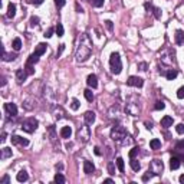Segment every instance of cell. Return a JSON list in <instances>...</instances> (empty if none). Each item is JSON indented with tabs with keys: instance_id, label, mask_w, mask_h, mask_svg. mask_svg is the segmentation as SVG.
Listing matches in <instances>:
<instances>
[{
	"instance_id": "6da1fadb",
	"label": "cell",
	"mask_w": 184,
	"mask_h": 184,
	"mask_svg": "<svg viewBox=\"0 0 184 184\" xmlns=\"http://www.w3.org/2000/svg\"><path fill=\"white\" fill-rule=\"evenodd\" d=\"M92 55V40L89 39L87 33H81L79 35V42L75 50V58L76 62H85L89 59Z\"/></svg>"
},
{
	"instance_id": "7a4b0ae2",
	"label": "cell",
	"mask_w": 184,
	"mask_h": 184,
	"mask_svg": "<svg viewBox=\"0 0 184 184\" xmlns=\"http://www.w3.org/2000/svg\"><path fill=\"white\" fill-rule=\"evenodd\" d=\"M109 66H111V72H112V73H115V75L121 73V70H122V60H121L119 53H117V52L111 53V58H109Z\"/></svg>"
},
{
	"instance_id": "3957f363",
	"label": "cell",
	"mask_w": 184,
	"mask_h": 184,
	"mask_svg": "<svg viewBox=\"0 0 184 184\" xmlns=\"http://www.w3.org/2000/svg\"><path fill=\"white\" fill-rule=\"evenodd\" d=\"M127 135H128V132H127V130H125L124 127H114L111 130V138L115 142H118V144H122L124 140L127 138Z\"/></svg>"
},
{
	"instance_id": "277c9868",
	"label": "cell",
	"mask_w": 184,
	"mask_h": 184,
	"mask_svg": "<svg viewBox=\"0 0 184 184\" xmlns=\"http://www.w3.org/2000/svg\"><path fill=\"white\" fill-rule=\"evenodd\" d=\"M38 127H39V121L36 118H27V119H25L22 122V128L25 132H29V134H32V132H35V131L38 130Z\"/></svg>"
},
{
	"instance_id": "5b68a950",
	"label": "cell",
	"mask_w": 184,
	"mask_h": 184,
	"mask_svg": "<svg viewBox=\"0 0 184 184\" xmlns=\"http://www.w3.org/2000/svg\"><path fill=\"white\" fill-rule=\"evenodd\" d=\"M164 170V164H162L161 160L158 158H154L151 162H150V167H148V171L152 174V175H160Z\"/></svg>"
},
{
	"instance_id": "8992f818",
	"label": "cell",
	"mask_w": 184,
	"mask_h": 184,
	"mask_svg": "<svg viewBox=\"0 0 184 184\" xmlns=\"http://www.w3.org/2000/svg\"><path fill=\"white\" fill-rule=\"evenodd\" d=\"M76 137H78V140L81 141V142H88V140L91 138V130H89L88 124L82 125V127H79V128H78Z\"/></svg>"
},
{
	"instance_id": "52a82bcc",
	"label": "cell",
	"mask_w": 184,
	"mask_h": 184,
	"mask_svg": "<svg viewBox=\"0 0 184 184\" xmlns=\"http://www.w3.org/2000/svg\"><path fill=\"white\" fill-rule=\"evenodd\" d=\"M125 111H127L130 115L135 117V115H138V112H140V105H138L137 101H134V102H128L127 104V107H125Z\"/></svg>"
},
{
	"instance_id": "ba28073f",
	"label": "cell",
	"mask_w": 184,
	"mask_h": 184,
	"mask_svg": "<svg viewBox=\"0 0 184 184\" xmlns=\"http://www.w3.org/2000/svg\"><path fill=\"white\" fill-rule=\"evenodd\" d=\"M127 85L128 87H135V88H141L144 85V81L141 79L140 76H130L128 81H127Z\"/></svg>"
},
{
	"instance_id": "9c48e42d",
	"label": "cell",
	"mask_w": 184,
	"mask_h": 184,
	"mask_svg": "<svg viewBox=\"0 0 184 184\" xmlns=\"http://www.w3.org/2000/svg\"><path fill=\"white\" fill-rule=\"evenodd\" d=\"M12 144L15 145H22V147H27L29 145V140L27 138H23L20 135H12Z\"/></svg>"
},
{
	"instance_id": "30bf717a",
	"label": "cell",
	"mask_w": 184,
	"mask_h": 184,
	"mask_svg": "<svg viewBox=\"0 0 184 184\" xmlns=\"http://www.w3.org/2000/svg\"><path fill=\"white\" fill-rule=\"evenodd\" d=\"M5 109L7 111V114L12 115V117H16V115H17V107H16V104L6 102V104H5Z\"/></svg>"
},
{
	"instance_id": "8fae6325",
	"label": "cell",
	"mask_w": 184,
	"mask_h": 184,
	"mask_svg": "<svg viewBox=\"0 0 184 184\" xmlns=\"http://www.w3.org/2000/svg\"><path fill=\"white\" fill-rule=\"evenodd\" d=\"M83 119H85V124L92 125L95 122V119H97V115H95L94 111H87V112L83 114Z\"/></svg>"
},
{
	"instance_id": "7c38bea8",
	"label": "cell",
	"mask_w": 184,
	"mask_h": 184,
	"mask_svg": "<svg viewBox=\"0 0 184 184\" xmlns=\"http://www.w3.org/2000/svg\"><path fill=\"white\" fill-rule=\"evenodd\" d=\"M27 78V72L25 69H17L16 70V79H17V83H23L26 81Z\"/></svg>"
},
{
	"instance_id": "4fadbf2b",
	"label": "cell",
	"mask_w": 184,
	"mask_h": 184,
	"mask_svg": "<svg viewBox=\"0 0 184 184\" xmlns=\"http://www.w3.org/2000/svg\"><path fill=\"white\" fill-rule=\"evenodd\" d=\"M87 83H88V87H91L92 89L98 88V78H97V75L91 73V75L87 78Z\"/></svg>"
},
{
	"instance_id": "5bb4252c",
	"label": "cell",
	"mask_w": 184,
	"mask_h": 184,
	"mask_svg": "<svg viewBox=\"0 0 184 184\" xmlns=\"http://www.w3.org/2000/svg\"><path fill=\"white\" fill-rule=\"evenodd\" d=\"M174 39H175V43L179 45V46H181V45H184V32L181 30V29H179V30H175V35H174Z\"/></svg>"
},
{
	"instance_id": "9a60e30c",
	"label": "cell",
	"mask_w": 184,
	"mask_h": 184,
	"mask_svg": "<svg viewBox=\"0 0 184 184\" xmlns=\"http://www.w3.org/2000/svg\"><path fill=\"white\" fill-rule=\"evenodd\" d=\"M94 171H95V165H94L91 161L85 160V161H83V173H85V174H92Z\"/></svg>"
},
{
	"instance_id": "2e32d148",
	"label": "cell",
	"mask_w": 184,
	"mask_h": 184,
	"mask_svg": "<svg viewBox=\"0 0 184 184\" xmlns=\"http://www.w3.org/2000/svg\"><path fill=\"white\" fill-rule=\"evenodd\" d=\"M174 122L173 117H170V115H165V117H162L161 118V127H164V128H168V127H171Z\"/></svg>"
},
{
	"instance_id": "e0dca14e",
	"label": "cell",
	"mask_w": 184,
	"mask_h": 184,
	"mask_svg": "<svg viewBox=\"0 0 184 184\" xmlns=\"http://www.w3.org/2000/svg\"><path fill=\"white\" fill-rule=\"evenodd\" d=\"M46 49H48V45L46 43H39L36 48H35V52L33 53L38 55V56H42V55L46 52Z\"/></svg>"
},
{
	"instance_id": "ac0fdd59",
	"label": "cell",
	"mask_w": 184,
	"mask_h": 184,
	"mask_svg": "<svg viewBox=\"0 0 184 184\" xmlns=\"http://www.w3.org/2000/svg\"><path fill=\"white\" fill-rule=\"evenodd\" d=\"M180 165H181L180 158L179 157H171V160H170V168H171V170H179Z\"/></svg>"
},
{
	"instance_id": "d6986e66",
	"label": "cell",
	"mask_w": 184,
	"mask_h": 184,
	"mask_svg": "<svg viewBox=\"0 0 184 184\" xmlns=\"http://www.w3.org/2000/svg\"><path fill=\"white\" fill-rule=\"evenodd\" d=\"M16 180L19 181V183H25V181H27V180H29V174H27L25 170H22V171H19V173H17Z\"/></svg>"
},
{
	"instance_id": "ffe728a7",
	"label": "cell",
	"mask_w": 184,
	"mask_h": 184,
	"mask_svg": "<svg viewBox=\"0 0 184 184\" xmlns=\"http://www.w3.org/2000/svg\"><path fill=\"white\" fill-rule=\"evenodd\" d=\"M15 16H16V5L15 3H9V6H7V17L13 19Z\"/></svg>"
},
{
	"instance_id": "44dd1931",
	"label": "cell",
	"mask_w": 184,
	"mask_h": 184,
	"mask_svg": "<svg viewBox=\"0 0 184 184\" xmlns=\"http://www.w3.org/2000/svg\"><path fill=\"white\" fill-rule=\"evenodd\" d=\"M70 135H72V128L70 127H63L62 130H60V137L62 138H70Z\"/></svg>"
},
{
	"instance_id": "7402d4cb",
	"label": "cell",
	"mask_w": 184,
	"mask_h": 184,
	"mask_svg": "<svg viewBox=\"0 0 184 184\" xmlns=\"http://www.w3.org/2000/svg\"><path fill=\"white\" fill-rule=\"evenodd\" d=\"M12 48L15 49L16 52H19V50L22 49V39H20V38H15V39H13V42H12Z\"/></svg>"
},
{
	"instance_id": "603a6c76",
	"label": "cell",
	"mask_w": 184,
	"mask_h": 184,
	"mask_svg": "<svg viewBox=\"0 0 184 184\" xmlns=\"http://www.w3.org/2000/svg\"><path fill=\"white\" fill-rule=\"evenodd\" d=\"M177 75H179V72L175 69H168L167 72H165V78H167L168 81H173V79H175L177 78Z\"/></svg>"
},
{
	"instance_id": "cb8c5ba5",
	"label": "cell",
	"mask_w": 184,
	"mask_h": 184,
	"mask_svg": "<svg viewBox=\"0 0 184 184\" xmlns=\"http://www.w3.org/2000/svg\"><path fill=\"white\" fill-rule=\"evenodd\" d=\"M145 7H147V9H151L152 13H154V16L157 17V19H160V17H161V9H158V7H152V6L148 5V3L145 5Z\"/></svg>"
},
{
	"instance_id": "d4e9b609",
	"label": "cell",
	"mask_w": 184,
	"mask_h": 184,
	"mask_svg": "<svg viewBox=\"0 0 184 184\" xmlns=\"http://www.w3.org/2000/svg\"><path fill=\"white\" fill-rule=\"evenodd\" d=\"M12 148H9V147H5L3 150H2V160H6V158L12 157Z\"/></svg>"
},
{
	"instance_id": "484cf974",
	"label": "cell",
	"mask_w": 184,
	"mask_h": 184,
	"mask_svg": "<svg viewBox=\"0 0 184 184\" xmlns=\"http://www.w3.org/2000/svg\"><path fill=\"white\" fill-rule=\"evenodd\" d=\"M150 147H151V150H160L161 148V141L154 138V140L150 141Z\"/></svg>"
},
{
	"instance_id": "4316f807",
	"label": "cell",
	"mask_w": 184,
	"mask_h": 184,
	"mask_svg": "<svg viewBox=\"0 0 184 184\" xmlns=\"http://www.w3.org/2000/svg\"><path fill=\"white\" fill-rule=\"evenodd\" d=\"M130 165L131 168L134 170V171H140V168H141V164L138 162V160H135V158H131V161H130Z\"/></svg>"
},
{
	"instance_id": "83f0119b",
	"label": "cell",
	"mask_w": 184,
	"mask_h": 184,
	"mask_svg": "<svg viewBox=\"0 0 184 184\" xmlns=\"http://www.w3.org/2000/svg\"><path fill=\"white\" fill-rule=\"evenodd\" d=\"M55 33L59 36V38H62L63 36V33H65V30H63V26L60 25V23H58L56 26H55Z\"/></svg>"
},
{
	"instance_id": "f1b7e54d",
	"label": "cell",
	"mask_w": 184,
	"mask_h": 184,
	"mask_svg": "<svg viewBox=\"0 0 184 184\" xmlns=\"http://www.w3.org/2000/svg\"><path fill=\"white\" fill-rule=\"evenodd\" d=\"M117 167H118V170H119V173H124V160L121 157H118L117 158Z\"/></svg>"
},
{
	"instance_id": "f546056e",
	"label": "cell",
	"mask_w": 184,
	"mask_h": 184,
	"mask_svg": "<svg viewBox=\"0 0 184 184\" xmlns=\"http://www.w3.org/2000/svg\"><path fill=\"white\" fill-rule=\"evenodd\" d=\"M66 180L65 177H63V174H60V173H56V175H55V183H59V184H63Z\"/></svg>"
},
{
	"instance_id": "4dcf8cb0",
	"label": "cell",
	"mask_w": 184,
	"mask_h": 184,
	"mask_svg": "<svg viewBox=\"0 0 184 184\" xmlns=\"http://www.w3.org/2000/svg\"><path fill=\"white\" fill-rule=\"evenodd\" d=\"M83 95H85V98H87V101H89V102L94 101V94H92L91 89H85V91H83Z\"/></svg>"
},
{
	"instance_id": "1f68e13d",
	"label": "cell",
	"mask_w": 184,
	"mask_h": 184,
	"mask_svg": "<svg viewBox=\"0 0 184 184\" xmlns=\"http://www.w3.org/2000/svg\"><path fill=\"white\" fill-rule=\"evenodd\" d=\"M79 105H81V104H79V101L73 98V99H72V104H70V108L73 109V111H78V109H79Z\"/></svg>"
},
{
	"instance_id": "d6a6232c",
	"label": "cell",
	"mask_w": 184,
	"mask_h": 184,
	"mask_svg": "<svg viewBox=\"0 0 184 184\" xmlns=\"http://www.w3.org/2000/svg\"><path fill=\"white\" fill-rule=\"evenodd\" d=\"M89 2L94 7H102L104 6V0H89Z\"/></svg>"
},
{
	"instance_id": "836d02e7",
	"label": "cell",
	"mask_w": 184,
	"mask_h": 184,
	"mask_svg": "<svg viewBox=\"0 0 184 184\" xmlns=\"http://www.w3.org/2000/svg\"><path fill=\"white\" fill-rule=\"evenodd\" d=\"M138 152H140V148H138V147H134V148L130 151V158H135L137 155H138Z\"/></svg>"
},
{
	"instance_id": "e575fe53",
	"label": "cell",
	"mask_w": 184,
	"mask_h": 184,
	"mask_svg": "<svg viewBox=\"0 0 184 184\" xmlns=\"http://www.w3.org/2000/svg\"><path fill=\"white\" fill-rule=\"evenodd\" d=\"M53 32H55V29H53V27H49V29H48V30H46V32H45V35H43V36H45V38H52V36H53Z\"/></svg>"
},
{
	"instance_id": "d590c367",
	"label": "cell",
	"mask_w": 184,
	"mask_h": 184,
	"mask_svg": "<svg viewBox=\"0 0 184 184\" xmlns=\"http://www.w3.org/2000/svg\"><path fill=\"white\" fill-rule=\"evenodd\" d=\"M154 108L157 109V111H160V109H164V108H165V104L162 102V101H157V102H155V107H154Z\"/></svg>"
},
{
	"instance_id": "8d00e7d4",
	"label": "cell",
	"mask_w": 184,
	"mask_h": 184,
	"mask_svg": "<svg viewBox=\"0 0 184 184\" xmlns=\"http://www.w3.org/2000/svg\"><path fill=\"white\" fill-rule=\"evenodd\" d=\"M55 5H56L58 9H62V7L66 5V0H55Z\"/></svg>"
},
{
	"instance_id": "74e56055",
	"label": "cell",
	"mask_w": 184,
	"mask_h": 184,
	"mask_svg": "<svg viewBox=\"0 0 184 184\" xmlns=\"http://www.w3.org/2000/svg\"><path fill=\"white\" fill-rule=\"evenodd\" d=\"M108 173L111 174V175H114V174H115V165H114V162H108Z\"/></svg>"
},
{
	"instance_id": "f35d334b",
	"label": "cell",
	"mask_w": 184,
	"mask_h": 184,
	"mask_svg": "<svg viewBox=\"0 0 184 184\" xmlns=\"http://www.w3.org/2000/svg\"><path fill=\"white\" fill-rule=\"evenodd\" d=\"M39 23V17L38 16H32L30 17V26H36V25H38Z\"/></svg>"
},
{
	"instance_id": "ab89813d",
	"label": "cell",
	"mask_w": 184,
	"mask_h": 184,
	"mask_svg": "<svg viewBox=\"0 0 184 184\" xmlns=\"http://www.w3.org/2000/svg\"><path fill=\"white\" fill-rule=\"evenodd\" d=\"M175 150H177V151H180V150H184V140L179 141V142L175 144Z\"/></svg>"
},
{
	"instance_id": "60d3db41",
	"label": "cell",
	"mask_w": 184,
	"mask_h": 184,
	"mask_svg": "<svg viewBox=\"0 0 184 184\" xmlns=\"http://www.w3.org/2000/svg\"><path fill=\"white\" fill-rule=\"evenodd\" d=\"M177 98H179V99H183L184 98V87L179 88V91H177Z\"/></svg>"
},
{
	"instance_id": "b9f144b4",
	"label": "cell",
	"mask_w": 184,
	"mask_h": 184,
	"mask_svg": "<svg viewBox=\"0 0 184 184\" xmlns=\"http://www.w3.org/2000/svg\"><path fill=\"white\" fill-rule=\"evenodd\" d=\"M175 131L179 132V134H184V124H179L175 127Z\"/></svg>"
},
{
	"instance_id": "7bdbcfd3",
	"label": "cell",
	"mask_w": 184,
	"mask_h": 184,
	"mask_svg": "<svg viewBox=\"0 0 184 184\" xmlns=\"http://www.w3.org/2000/svg\"><path fill=\"white\" fill-rule=\"evenodd\" d=\"M105 26H107V29H108V30H112V29H114V25H112V22H111V20H105Z\"/></svg>"
},
{
	"instance_id": "ee69618b",
	"label": "cell",
	"mask_w": 184,
	"mask_h": 184,
	"mask_svg": "<svg viewBox=\"0 0 184 184\" xmlns=\"http://www.w3.org/2000/svg\"><path fill=\"white\" fill-rule=\"evenodd\" d=\"M138 68H140V70H147V63L145 62H141L140 65H138Z\"/></svg>"
},
{
	"instance_id": "f6af8a7d",
	"label": "cell",
	"mask_w": 184,
	"mask_h": 184,
	"mask_svg": "<svg viewBox=\"0 0 184 184\" xmlns=\"http://www.w3.org/2000/svg\"><path fill=\"white\" fill-rule=\"evenodd\" d=\"M55 168H56V171H59V173H60V171L63 170V164H60V162H59V164H56V165H55Z\"/></svg>"
},
{
	"instance_id": "bcb514c9",
	"label": "cell",
	"mask_w": 184,
	"mask_h": 184,
	"mask_svg": "<svg viewBox=\"0 0 184 184\" xmlns=\"http://www.w3.org/2000/svg\"><path fill=\"white\" fill-rule=\"evenodd\" d=\"M30 2H32V3H33L35 6H39V5H42L45 0H30Z\"/></svg>"
},
{
	"instance_id": "7dc6e473",
	"label": "cell",
	"mask_w": 184,
	"mask_h": 184,
	"mask_svg": "<svg viewBox=\"0 0 184 184\" xmlns=\"http://www.w3.org/2000/svg\"><path fill=\"white\" fill-rule=\"evenodd\" d=\"M9 181H10V179H9V175H5L3 179L0 180V183H9Z\"/></svg>"
},
{
	"instance_id": "c3c4849f",
	"label": "cell",
	"mask_w": 184,
	"mask_h": 184,
	"mask_svg": "<svg viewBox=\"0 0 184 184\" xmlns=\"http://www.w3.org/2000/svg\"><path fill=\"white\" fill-rule=\"evenodd\" d=\"M94 152H95L97 155H101V150H99V147H95V148H94Z\"/></svg>"
},
{
	"instance_id": "681fc988",
	"label": "cell",
	"mask_w": 184,
	"mask_h": 184,
	"mask_svg": "<svg viewBox=\"0 0 184 184\" xmlns=\"http://www.w3.org/2000/svg\"><path fill=\"white\" fill-rule=\"evenodd\" d=\"M63 49H65V45H60V48H59V52H58V56H59L62 52H63Z\"/></svg>"
},
{
	"instance_id": "f907efd6",
	"label": "cell",
	"mask_w": 184,
	"mask_h": 184,
	"mask_svg": "<svg viewBox=\"0 0 184 184\" xmlns=\"http://www.w3.org/2000/svg\"><path fill=\"white\" fill-rule=\"evenodd\" d=\"M179 181H180V183H181V184H184V174H181V175H180Z\"/></svg>"
},
{
	"instance_id": "816d5d0a",
	"label": "cell",
	"mask_w": 184,
	"mask_h": 184,
	"mask_svg": "<svg viewBox=\"0 0 184 184\" xmlns=\"http://www.w3.org/2000/svg\"><path fill=\"white\" fill-rule=\"evenodd\" d=\"M104 183H114V180L112 179H105L104 180Z\"/></svg>"
},
{
	"instance_id": "f5cc1de1",
	"label": "cell",
	"mask_w": 184,
	"mask_h": 184,
	"mask_svg": "<svg viewBox=\"0 0 184 184\" xmlns=\"http://www.w3.org/2000/svg\"><path fill=\"white\" fill-rule=\"evenodd\" d=\"M6 141V132H3V135H2V142H5Z\"/></svg>"
},
{
	"instance_id": "db71d44e",
	"label": "cell",
	"mask_w": 184,
	"mask_h": 184,
	"mask_svg": "<svg viewBox=\"0 0 184 184\" xmlns=\"http://www.w3.org/2000/svg\"><path fill=\"white\" fill-rule=\"evenodd\" d=\"M66 148H68V150H69V148H72V142H68V144H66Z\"/></svg>"
}]
</instances>
